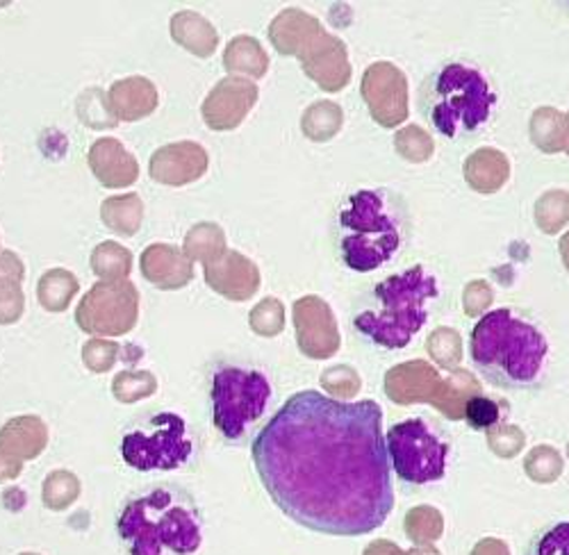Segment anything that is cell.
<instances>
[{"label":"cell","instance_id":"26","mask_svg":"<svg viewBox=\"0 0 569 555\" xmlns=\"http://www.w3.org/2000/svg\"><path fill=\"white\" fill-rule=\"evenodd\" d=\"M525 555H569V522L540 528L527 544Z\"/></svg>","mask_w":569,"mask_h":555},{"label":"cell","instance_id":"6","mask_svg":"<svg viewBox=\"0 0 569 555\" xmlns=\"http://www.w3.org/2000/svg\"><path fill=\"white\" fill-rule=\"evenodd\" d=\"M419 112L440 134L456 139L481 130L492 117L497 94L488 78L471 64L447 62L423 80Z\"/></svg>","mask_w":569,"mask_h":555},{"label":"cell","instance_id":"10","mask_svg":"<svg viewBox=\"0 0 569 555\" xmlns=\"http://www.w3.org/2000/svg\"><path fill=\"white\" fill-rule=\"evenodd\" d=\"M139 319V292L130 281H101L93 285L76 310L82 333L97 337L128 335Z\"/></svg>","mask_w":569,"mask_h":555},{"label":"cell","instance_id":"18","mask_svg":"<svg viewBox=\"0 0 569 555\" xmlns=\"http://www.w3.org/2000/svg\"><path fill=\"white\" fill-rule=\"evenodd\" d=\"M171 37L176 43H180L182 49H187L189 53H194L199 58H210L217 51L219 43V34L212 28L210 21H206L201 14L197 12H176L171 17Z\"/></svg>","mask_w":569,"mask_h":555},{"label":"cell","instance_id":"17","mask_svg":"<svg viewBox=\"0 0 569 555\" xmlns=\"http://www.w3.org/2000/svg\"><path fill=\"white\" fill-rule=\"evenodd\" d=\"M46 446H49V428L34 414L14 416L0 428V448L21 462L39 457Z\"/></svg>","mask_w":569,"mask_h":555},{"label":"cell","instance_id":"8","mask_svg":"<svg viewBox=\"0 0 569 555\" xmlns=\"http://www.w3.org/2000/svg\"><path fill=\"white\" fill-rule=\"evenodd\" d=\"M194 435L176 412L151 414L137 424L121 442L126 465L137 472H173L194 457Z\"/></svg>","mask_w":569,"mask_h":555},{"label":"cell","instance_id":"3","mask_svg":"<svg viewBox=\"0 0 569 555\" xmlns=\"http://www.w3.org/2000/svg\"><path fill=\"white\" fill-rule=\"evenodd\" d=\"M469 355L492 385L527 392L538 387L545 376L549 342L525 314L499 307L473 326Z\"/></svg>","mask_w":569,"mask_h":555},{"label":"cell","instance_id":"28","mask_svg":"<svg viewBox=\"0 0 569 555\" xmlns=\"http://www.w3.org/2000/svg\"><path fill=\"white\" fill-rule=\"evenodd\" d=\"M465 420L471 428L477 431H488L492 426L499 424L501 420V412L499 405L488 398V396H477V398H469L467 407H465Z\"/></svg>","mask_w":569,"mask_h":555},{"label":"cell","instance_id":"12","mask_svg":"<svg viewBox=\"0 0 569 555\" xmlns=\"http://www.w3.org/2000/svg\"><path fill=\"white\" fill-rule=\"evenodd\" d=\"M208 171V153L194 142H178L153 153L149 173L156 182L169 188H182L199 180Z\"/></svg>","mask_w":569,"mask_h":555},{"label":"cell","instance_id":"21","mask_svg":"<svg viewBox=\"0 0 569 555\" xmlns=\"http://www.w3.org/2000/svg\"><path fill=\"white\" fill-rule=\"evenodd\" d=\"M189 260L197 262H206L212 264L214 260H219L226 253V240L221 228L214 223H199L192 230H189L184 238V251H182Z\"/></svg>","mask_w":569,"mask_h":555},{"label":"cell","instance_id":"15","mask_svg":"<svg viewBox=\"0 0 569 555\" xmlns=\"http://www.w3.org/2000/svg\"><path fill=\"white\" fill-rule=\"evenodd\" d=\"M108 110L112 119L119 121H141L156 112L160 97L158 89L149 78L141 75H130L123 80H117L106 94Z\"/></svg>","mask_w":569,"mask_h":555},{"label":"cell","instance_id":"30","mask_svg":"<svg viewBox=\"0 0 569 555\" xmlns=\"http://www.w3.org/2000/svg\"><path fill=\"white\" fill-rule=\"evenodd\" d=\"M26 294L21 285H0V326H10L23 316Z\"/></svg>","mask_w":569,"mask_h":555},{"label":"cell","instance_id":"33","mask_svg":"<svg viewBox=\"0 0 569 555\" xmlns=\"http://www.w3.org/2000/svg\"><path fill=\"white\" fill-rule=\"evenodd\" d=\"M21 555H39V553H21Z\"/></svg>","mask_w":569,"mask_h":555},{"label":"cell","instance_id":"1","mask_svg":"<svg viewBox=\"0 0 569 555\" xmlns=\"http://www.w3.org/2000/svg\"><path fill=\"white\" fill-rule=\"evenodd\" d=\"M251 455L271 501L308 531L360 537L395 511L383 410L376 401L297 392L256 435Z\"/></svg>","mask_w":569,"mask_h":555},{"label":"cell","instance_id":"31","mask_svg":"<svg viewBox=\"0 0 569 555\" xmlns=\"http://www.w3.org/2000/svg\"><path fill=\"white\" fill-rule=\"evenodd\" d=\"M26 278V266L14 251L0 249V285H21Z\"/></svg>","mask_w":569,"mask_h":555},{"label":"cell","instance_id":"11","mask_svg":"<svg viewBox=\"0 0 569 555\" xmlns=\"http://www.w3.org/2000/svg\"><path fill=\"white\" fill-rule=\"evenodd\" d=\"M258 99V89L240 78L221 80L203 103V119L212 130H232L242 123Z\"/></svg>","mask_w":569,"mask_h":555},{"label":"cell","instance_id":"7","mask_svg":"<svg viewBox=\"0 0 569 555\" xmlns=\"http://www.w3.org/2000/svg\"><path fill=\"white\" fill-rule=\"evenodd\" d=\"M269 379L251 366L221 364L212 374L210 401L214 428L226 442L242 444L271 403Z\"/></svg>","mask_w":569,"mask_h":555},{"label":"cell","instance_id":"2","mask_svg":"<svg viewBox=\"0 0 569 555\" xmlns=\"http://www.w3.org/2000/svg\"><path fill=\"white\" fill-rule=\"evenodd\" d=\"M410 233L408 203L388 188L351 194L336 216L340 260L356 273H371L390 264L406 249Z\"/></svg>","mask_w":569,"mask_h":555},{"label":"cell","instance_id":"22","mask_svg":"<svg viewBox=\"0 0 569 555\" xmlns=\"http://www.w3.org/2000/svg\"><path fill=\"white\" fill-rule=\"evenodd\" d=\"M91 271L101 281H128L132 269V255L119 242H103L91 251Z\"/></svg>","mask_w":569,"mask_h":555},{"label":"cell","instance_id":"25","mask_svg":"<svg viewBox=\"0 0 569 555\" xmlns=\"http://www.w3.org/2000/svg\"><path fill=\"white\" fill-rule=\"evenodd\" d=\"M158 390V381L151 372H121L114 376L112 394L119 403H137L141 398L153 396Z\"/></svg>","mask_w":569,"mask_h":555},{"label":"cell","instance_id":"24","mask_svg":"<svg viewBox=\"0 0 569 555\" xmlns=\"http://www.w3.org/2000/svg\"><path fill=\"white\" fill-rule=\"evenodd\" d=\"M223 62H226L228 71H242L249 75H262L267 69V60H264L260 43L253 41L251 37L232 39L226 49Z\"/></svg>","mask_w":569,"mask_h":555},{"label":"cell","instance_id":"9","mask_svg":"<svg viewBox=\"0 0 569 555\" xmlns=\"http://www.w3.org/2000/svg\"><path fill=\"white\" fill-rule=\"evenodd\" d=\"M390 467L406 485H431L445 478L449 440L438 426L421 416L395 424L386 435Z\"/></svg>","mask_w":569,"mask_h":555},{"label":"cell","instance_id":"14","mask_svg":"<svg viewBox=\"0 0 569 555\" xmlns=\"http://www.w3.org/2000/svg\"><path fill=\"white\" fill-rule=\"evenodd\" d=\"M141 275L158 290L171 292L184 287L194 278V264L180 249L169 244H151L139 258Z\"/></svg>","mask_w":569,"mask_h":555},{"label":"cell","instance_id":"4","mask_svg":"<svg viewBox=\"0 0 569 555\" xmlns=\"http://www.w3.org/2000/svg\"><path fill=\"white\" fill-rule=\"evenodd\" d=\"M117 531L130 555H194L203 544V515L187 490L160 485L126 503Z\"/></svg>","mask_w":569,"mask_h":555},{"label":"cell","instance_id":"13","mask_svg":"<svg viewBox=\"0 0 569 555\" xmlns=\"http://www.w3.org/2000/svg\"><path fill=\"white\" fill-rule=\"evenodd\" d=\"M87 162L97 180L110 190L130 188L139 178L134 155L114 137H103L99 142H93L87 153Z\"/></svg>","mask_w":569,"mask_h":555},{"label":"cell","instance_id":"29","mask_svg":"<svg viewBox=\"0 0 569 555\" xmlns=\"http://www.w3.org/2000/svg\"><path fill=\"white\" fill-rule=\"evenodd\" d=\"M251 329L260 335H276L282 329V310L280 303L273 299L262 301L253 312H251Z\"/></svg>","mask_w":569,"mask_h":555},{"label":"cell","instance_id":"20","mask_svg":"<svg viewBox=\"0 0 569 555\" xmlns=\"http://www.w3.org/2000/svg\"><path fill=\"white\" fill-rule=\"evenodd\" d=\"M80 290L78 278L69 269L46 271L37 283V299L46 312H64Z\"/></svg>","mask_w":569,"mask_h":555},{"label":"cell","instance_id":"23","mask_svg":"<svg viewBox=\"0 0 569 555\" xmlns=\"http://www.w3.org/2000/svg\"><path fill=\"white\" fill-rule=\"evenodd\" d=\"M80 490H82L80 478L73 472L58 470V472H51L49 476H46L43 487H41V501L46 507H49V511L62 513L78 501Z\"/></svg>","mask_w":569,"mask_h":555},{"label":"cell","instance_id":"16","mask_svg":"<svg viewBox=\"0 0 569 555\" xmlns=\"http://www.w3.org/2000/svg\"><path fill=\"white\" fill-rule=\"evenodd\" d=\"M206 281L226 299L247 301L260 283V273L244 255L226 251L219 260L206 266Z\"/></svg>","mask_w":569,"mask_h":555},{"label":"cell","instance_id":"19","mask_svg":"<svg viewBox=\"0 0 569 555\" xmlns=\"http://www.w3.org/2000/svg\"><path fill=\"white\" fill-rule=\"evenodd\" d=\"M101 219L117 235L132 238L139 233L141 223H144V201H141L139 194L106 199L101 205Z\"/></svg>","mask_w":569,"mask_h":555},{"label":"cell","instance_id":"5","mask_svg":"<svg viewBox=\"0 0 569 555\" xmlns=\"http://www.w3.org/2000/svg\"><path fill=\"white\" fill-rule=\"evenodd\" d=\"M440 296L438 278L410 266L378 283L358 310L353 329L378 349H406L429 321V301Z\"/></svg>","mask_w":569,"mask_h":555},{"label":"cell","instance_id":"27","mask_svg":"<svg viewBox=\"0 0 569 555\" xmlns=\"http://www.w3.org/2000/svg\"><path fill=\"white\" fill-rule=\"evenodd\" d=\"M121 346L110 340H89L82 346V362L91 374H108L117 364Z\"/></svg>","mask_w":569,"mask_h":555},{"label":"cell","instance_id":"32","mask_svg":"<svg viewBox=\"0 0 569 555\" xmlns=\"http://www.w3.org/2000/svg\"><path fill=\"white\" fill-rule=\"evenodd\" d=\"M21 472H23V462L17 460L14 455H10L8 451L0 448V483L19 478Z\"/></svg>","mask_w":569,"mask_h":555}]
</instances>
